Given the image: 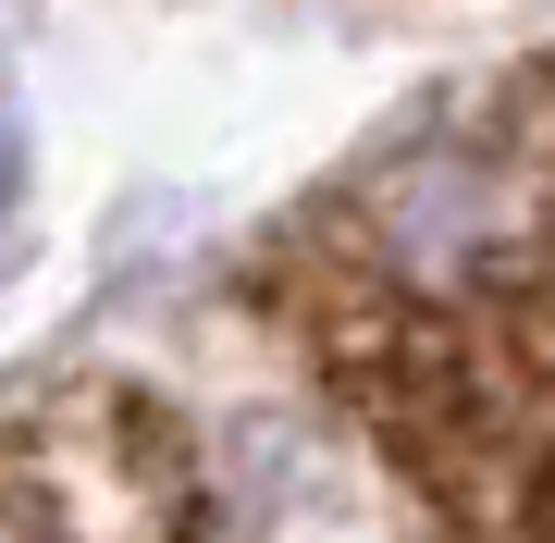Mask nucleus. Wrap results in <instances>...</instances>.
<instances>
[{
  "instance_id": "1",
  "label": "nucleus",
  "mask_w": 555,
  "mask_h": 543,
  "mask_svg": "<svg viewBox=\"0 0 555 543\" xmlns=\"http://www.w3.org/2000/svg\"><path fill=\"white\" fill-rule=\"evenodd\" d=\"M235 297L420 519L555 531V50L383 124Z\"/></svg>"
},
{
  "instance_id": "2",
  "label": "nucleus",
  "mask_w": 555,
  "mask_h": 543,
  "mask_svg": "<svg viewBox=\"0 0 555 543\" xmlns=\"http://www.w3.org/2000/svg\"><path fill=\"white\" fill-rule=\"evenodd\" d=\"M0 531H222L198 432L149 383H62L0 408Z\"/></svg>"
},
{
  "instance_id": "3",
  "label": "nucleus",
  "mask_w": 555,
  "mask_h": 543,
  "mask_svg": "<svg viewBox=\"0 0 555 543\" xmlns=\"http://www.w3.org/2000/svg\"><path fill=\"white\" fill-rule=\"evenodd\" d=\"M0 210H13V112H0Z\"/></svg>"
}]
</instances>
